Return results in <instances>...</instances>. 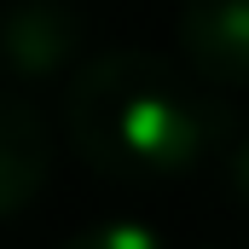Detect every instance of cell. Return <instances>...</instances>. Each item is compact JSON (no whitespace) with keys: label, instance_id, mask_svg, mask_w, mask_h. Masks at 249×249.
<instances>
[{"label":"cell","instance_id":"obj_1","mask_svg":"<svg viewBox=\"0 0 249 249\" xmlns=\"http://www.w3.org/2000/svg\"><path fill=\"white\" fill-rule=\"evenodd\" d=\"M64 133L87 174L145 191L174 186L220 139V116L180 64L157 53H99L64 87Z\"/></svg>","mask_w":249,"mask_h":249},{"label":"cell","instance_id":"obj_2","mask_svg":"<svg viewBox=\"0 0 249 249\" xmlns=\"http://www.w3.org/2000/svg\"><path fill=\"white\" fill-rule=\"evenodd\" d=\"M87 23L70 0H12L0 12V75L18 87H47L64 70L75 75Z\"/></svg>","mask_w":249,"mask_h":249},{"label":"cell","instance_id":"obj_3","mask_svg":"<svg viewBox=\"0 0 249 249\" xmlns=\"http://www.w3.org/2000/svg\"><path fill=\"white\" fill-rule=\"evenodd\" d=\"M180 53L209 87H249V0H186Z\"/></svg>","mask_w":249,"mask_h":249},{"label":"cell","instance_id":"obj_4","mask_svg":"<svg viewBox=\"0 0 249 249\" xmlns=\"http://www.w3.org/2000/svg\"><path fill=\"white\" fill-rule=\"evenodd\" d=\"M53 174V139L23 93H0V220L23 214Z\"/></svg>","mask_w":249,"mask_h":249},{"label":"cell","instance_id":"obj_5","mask_svg":"<svg viewBox=\"0 0 249 249\" xmlns=\"http://www.w3.org/2000/svg\"><path fill=\"white\" fill-rule=\"evenodd\" d=\"M64 249H162V244H157V232L139 226V220H105V226L75 232Z\"/></svg>","mask_w":249,"mask_h":249},{"label":"cell","instance_id":"obj_6","mask_svg":"<svg viewBox=\"0 0 249 249\" xmlns=\"http://www.w3.org/2000/svg\"><path fill=\"white\" fill-rule=\"evenodd\" d=\"M220 180L238 203H249V127L220 122Z\"/></svg>","mask_w":249,"mask_h":249}]
</instances>
